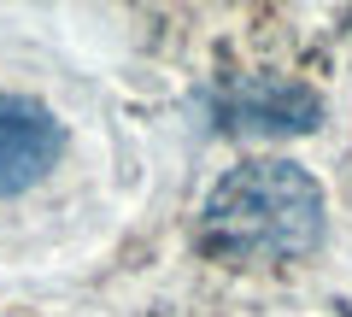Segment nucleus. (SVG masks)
<instances>
[{
    "label": "nucleus",
    "mask_w": 352,
    "mask_h": 317,
    "mask_svg": "<svg viewBox=\"0 0 352 317\" xmlns=\"http://www.w3.org/2000/svg\"><path fill=\"white\" fill-rule=\"evenodd\" d=\"M323 241V188L288 159L235 165L200 212V247L223 265H276L305 259Z\"/></svg>",
    "instance_id": "f257e3e1"
},
{
    "label": "nucleus",
    "mask_w": 352,
    "mask_h": 317,
    "mask_svg": "<svg viewBox=\"0 0 352 317\" xmlns=\"http://www.w3.org/2000/svg\"><path fill=\"white\" fill-rule=\"evenodd\" d=\"M323 118V100L288 76H241L217 94V124L235 135H305Z\"/></svg>",
    "instance_id": "f03ea898"
},
{
    "label": "nucleus",
    "mask_w": 352,
    "mask_h": 317,
    "mask_svg": "<svg viewBox=\"0 0 352 317\" xmlns=\"http://www.w3.org/2000/svg\"><path fill=\"white\" fill-rule=\"evenodd\" d=\"M59 147H65V129L47 106L24 100V94H0V200L36 188L53 171Z\"/></svg>",
    "instance_id": "7ed1b4c3"
}]
</instances>
